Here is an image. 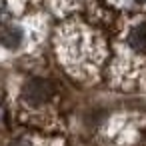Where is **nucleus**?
Returning a JSON list of instances; mask_svg holds the SVG:
<instances>
[{"mask_svg": "<svg viewBox=\"0 0 146 146\" xmlns=\"http://www.w3.org/2000/svg\"><path fill=\"white\" fill-rule=\"evenodd\" d=\"M128 44L136 52H146V24H136L128 34Z\"/></svg>", "mask_w": 146, "mask_h": 146, "instance_id": "7ed1b4c3", "label": "nucleus"}, {"mask_svg": "<svg viewBox=\"0 0 146 146\" xmlns=\"http://www.w3.org/2000/svg\"><path fill=\"white\" fill-rule=\"evenodd\" d=\"M14 146H28V144H24V142H18V144H14Z\"/></svg>", "mask_w": 146, "mask_h": 146, "instance_id": "39448f33", "label": "nucleus"}, {"mask_svg": "<svg viewBox=\"0 0 146 146\" xmlns=\"http://www.w3.org/2000/svg\"><path fill=\"white\" fill-rule=\"evenodd\" d=\"M128 2H134V4H140V6H146V0H128Z\"/></svg>", "mask_w": 146, "mask_h": 146, "instance_id": "20e7f679", "label": "nucleus"}, {"mask_svg": "<svg viewBox=\"0 0 146 146\" xmlns=\"http://www.w3.org/2000/svg\"><path fill=\"white\" fill-rule=\"evenodd\" d=\"M24 40V32L20 26H6L2 32H0V44L10 48V50H16Z\"/></svg>", "mask_w": 146, "mask_h": 146, "instance_id": "f03ea898", "label": "nucleus"}, {"mask_svg": "<svg viewBox=\"0 0 146 146\" xmlns=\"http://www.w3.org/2000/svg\"><path fill=\"white\" fill-rule=\"evenodd\" d=\"M50 96V88L44 80H30L24 86V98L28 104H42Z\"/></svg>", "mask_w": 146, "mask_h": 146, "instance_id": "f257e3e1", "label": "nucleus"}]
</instances>
